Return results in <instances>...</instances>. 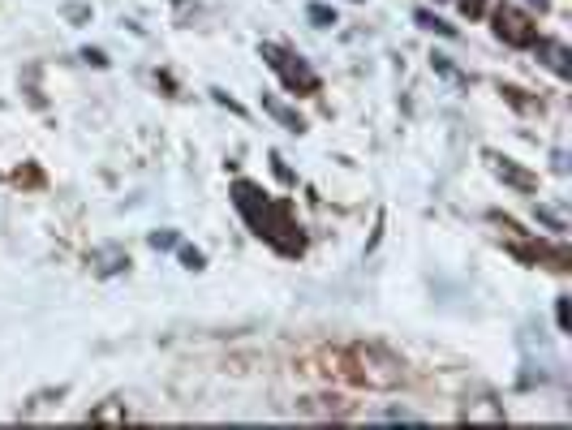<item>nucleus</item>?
Instances as JSON below:
<instances>
[{
	"mask_svg": "<svg viewBox=\"0 0 572 430\" xmlns=\"http://www.w3.org/2000/svg\"><path fill=\"white\" fill-rule=\"evenodd\" d=\"M263 57H267V65L293 86V91H315L319 86V78H315V69H310L301 57H293V52H284L280 43H263Z\"/></svg>",
	"mask_w": 572,
	"mask_h": 430,
	"instance_id": "obj_1",
	"label": "nucleus"
},
{
	"mask_svg": "<svg viewBox=\"0 0 572 430\" xmlns=\"http://www.w3.org/2000/svg\"><path fill=\"white\" fill-rule=\"evenodd\" d=\"M495 35H499L503 43H512V47H534V39H538L530 13H521L516 5H499V9H495Z\"/></svg>",
	"mask_w": 572,
	"mask_h": 430,
	"instance_id": "obj_2",
	"label": "nucleus"
},
{
	"mask_svg": "<svg viewBox=\"0 0 572 430\" xmlns=\"http://www.w3.org/2000/svg\"><path fill=\"white\" fill-rule=\"evenodd\" d=\"M534 47H538V57H542L559 78H572V57H568V47H564L559 39H534Z\"/></svg>",
	"mask_w": 572,
	"mask_h": 430,
	"instance_id": "obj_3",
	"label": "nucleus"
},
{
	"mask_svg": "<svg viewBox=\"0 0 572 430\" xmlns=\"http://www.w3.org/2000/svg\"><path fill=\"white\" fill-rule=\"evenodd\" d=\"M91 267H95L99 276H117V272H125V267H129V254L121 245H99L91 254Z\"/></svg>",
	"mask_w": 572,
	"mask_h": 430,
	"instance_id": "obj_4",
	"label": "nucleus"
},
{
	"mask_svg": "<svg viewBox=\"0 0 572 430\" xmlns=\"http://www.w3.org/2000/svg\"><path fill=\"white\" fill-rule=\"evenodd\" d=\"M486 159H491V168H495V177H499V181H508V185H516V190H534V185H538L525 168H516L512 159H499L495 151H486Z\"/></svg>",
	"mask_w": 572,
	"mask_h": 430,
	"instance_id": "obj_5",
	"label": "nucleus"
},
{
	"mask_svg": "<svg viewBox=\"0 0 572 430\" xmlns=\"http://www.w3.org/2000/svg\"><path fill=\"white\" fill-rule=\"evenodd\" d=\"M263 108H267V112H272V117H276V121H280L284 129H293V134H301V129H305V121H301V117L293 112V108H288V103H280V99H272V95H263Z\"/></svg>",
	"mask_w": 572,
	"mask_h": 430,
	"instance_id": "obj_6",
	"label": "nucleus"
},
{
	"mask_svg": "<svg viewBox=\"0 0 572 430\" xmlns=\"http://www.w3.org/2000/svg\"><path fill=\"white\" fill-rule=\"evenodd\" d=\"M413 22H418L422 30H435V35H456V26H448L443 18H435L431 9H418V13H413Z\"/></svg>",
	"mask_w": 572,
	"mask_h": 430,
	"instance_id": "obj_7",
	"label": "nucleus"
},
{
	"mask_svg": "<svg viewBox=\"0 0 572 430\" xmlns=\"http://www.w3.org/2000/svg\"><path fill=\"white\" fill-rule=\"evenodd\" d=\"M305 18H310V22H315L319 30H327V26H336V9H332V5H310V9H305Z\"/></svg>",
	"mask_w": 572,
	"mask_h": 430,
	"instance_id": "obj_8",
	"label": "nucleus"
},
{
	"mask_svg": "<svg viewBox=\"0 0 572 430\" xmlns=\"http://www.w3.org/2000/svg\"><path fill=\"white\" fill-rule=\"evenodd\" d=\"M146 241H151V250H177V241H181V237H177L173 228H155Z\"/></svg>",
	"mask_w": 572,
	"mask_h": 430,
	"instance_id": "obj_9",
	"label": "nucleus"
},
{
	"mask_svg": "<svg viewBox=\"0 0 572 430\" xmlns=\"http://www.w3.org/2000/svg\"><path fill=\"white\" fill-rule=\"evenodd\" d=\"M177 250H181V267H189V272H202V262H206V258H202V250L181 245V241H177Z\"/></svg>",
	"mask_w": 572,
	"mask_h": 430,
	"instance_id": "obj_10",
	"label": "nucleus"
},
{
	"mask_svg": "<svg viewBox=\"0 0 572 430\" xmlns=\"http://www.w3.org/2000/svg\"><path fill=\"white\" fill-rule=\"evenodd\" d=\"M555 318H559V332H568V327H572V310H568V297H559V301H555Z\"/></svg>",
	"mask_w": 572,
	"mask_h": 430,
	"instance_id": "obj_11",
	"label": "nucleus"
},
{
	"mask_svg": "<svg viewBox=\"0 0 572 430\" xmlns=\"http://www.w3.org/2000/svg\"><path fill=\"white\" fill-rule=\"evenodd\" d=\"M82 61H86V65H95V69H108V57H103L99 47H82Z\"/></svg>",
	"mask_w": 572,
	"mask_h": 430,
	"instance_id": "obj_12",
	"label": "nucleus"
},
{
	"mask_svg": "<svg viewBox=\"0 0 572 430\" xmlns=\"http://www.w3.org/2000/svg\"><path fill=\"white\" fill-rule=\"evenodd\" d=\"M379 422H418V413H409V409H383Z\"/></svg>",
	"mask_w": 572,
	"mask_h": 430,
	"instance_id": "obj_13",
	"label": "nucleus"
},
{
	"mask_svg": "<svg viewBox=\"0 0 572 430\" xmlns=\"http://www.w3.org/2000/svg\"><path fill=\"white\" fill-rule=\"evenodd\" d=\"M460 13L465 18H482L486 13V0H460Z\"/></svg>",
	"mask_w": 572,
	"mask_h": 430,
	"instance_id": "obj_14",
	"label": "nucleus"
},
{
	"mask_svg": "<svg viewBox=\"0 0 572 430\" xmlns=\"http://www.w3.org/2000/svg\"><path fill=\"white\" fill-rule=\"evenodd\" d=\"M211 95H216V103H224V108H233V112H237V117H245V108H241L237 99H228L224 91H211Z\"/></svg>",
	"mask_w": 572,
	"mask_h": 430,
	"instance_id": "obj_15",
	"label": "nucleus"
},
{
	"mask_svg": "<svg viewBox=\"0 0 572 430\" xmlns=\"http://www.w3.org/2000/svg\"><path fill=\"white\" fill-rule=\"evenodd\" d=\"M272 164H276V177L293 185V173H288V164H284V159H280V155H272Z\"/></svg>",
	"mask_w": 572,
	"mask_h": 430,
	"instance_id": "obj_16",
	"label": "nucleus"
},
{
	"mask_svg": "<svg viewBox=\"0 0 572 430\" xmlns=\"http://www.w3.org/2000/svg\"><path fill=\"white\" fill-rule=\"evenodd\" d=\"M435 69H439V74H448V78H456V69L448 65V57H435Z\"/></svg>",
	"mask_w": 572,
	"mask_h": 430,
	"instance_id": "obj_17",
	"label": "nucleus"
},
{
	"mask_svg": "<svg viewBox=\"0 0 572 430\" xmlns=\"http://www.w3.org/2000/svg\"><path fill=\"white\" fill-rule=\"evenodd\" d=\"M65 13H69V18H78V22H82V18H91V9H82V5H69Z\"/></svg>",
	"mask_w": 572,
	"mask_h": 430,
	"instance_id": "obj_18",
	"label": "nucleus"
},
{
	"mask_svg": "<svg viewBox=\"0 0 572 430\" xmlns=\"http://www.w3.org/2000/svg\"><path fill=\"white\" fill-rule=\"evenodd\" d=\"M530 5H538V13H542V9H547V5H551V0H530Z\"/></svg>",
	"mask_w": 572,
	"mask_h": 430,
	"instance_id": "obj_19",
	"label": "nucleus"
}]
</instances>
